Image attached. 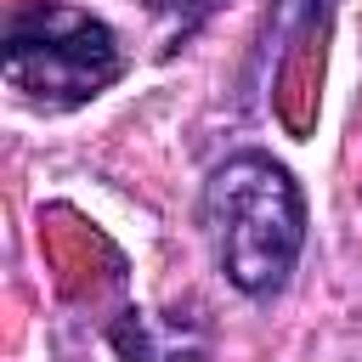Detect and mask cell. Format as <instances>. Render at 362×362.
<instances>
[{"label":"cell","mask_w":362,"mask_h":362,"mask_svg":"<svg viewBox=\"0 0 362 362\" xmlns=\"http://www.w3.org/2000/svg\"><path fill=\"white\" fill-rule=\"evenodd\" d=\"M204 226L215 243V260L232 288L272 294L300 260L305 243V198L294 175L266 153H238L215 164L204 187Z\"/></svg>","instance_id":"6da1fadb"},{"label":"cell","mask_w":362,"mask_h":362,"mask_svg":"<svg viewBox=\"0 0 362 362\" xmlns=\"http://www.w3.org/2000/svg\"><path fill=\"white\" fill-rule=\"evenodd\" d=\"M124 57L102 17L74 6L17 11L6 28V79L40 107H79L119 79Z\"/></svg>","instance_id":"7a4b0ae2"},{"label":"cell","mask_w":362,"mask_h":362,"mask_svg":"<svg viewBox=\"0 0 362 362\" xmlns=\"http://www.w3.org/2000/svg\"><path fill=\"white\" fill-rule=\"evenodd\" d=\"M153 11H164V17H175L181 28H192V23H204L215 6H226V0H147Z\"/></svg>","instance_id":"3957f363"}]
</instances>
